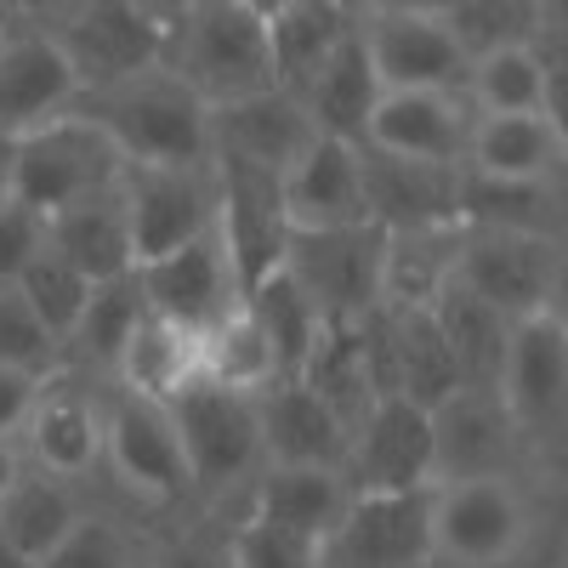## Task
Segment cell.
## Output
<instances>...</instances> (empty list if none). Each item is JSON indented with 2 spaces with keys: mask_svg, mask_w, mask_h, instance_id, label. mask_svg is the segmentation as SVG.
Wrapping results in <instances>:
<instances>
[{
  "mask_svg": "<svg viewBox=\"0 0 568 568\" xmlns=\"http://www.w3.org/2000/svg\"><path fill=\"white\" fill-rule=\"evenodd\" d=\"M74 109L114 136L125 165H205L211 160V103H200L165 63L136 69L114 85H91L80 91Z\"/></svg>",
  "mask_w": 568,
  "mask_h": 568,
  "instance_id": "1",
  "label": "cell"
},
{
  "mask_svg": "<svg viewBox=\"0 0 568 568\" xmlns=\"http://www.w3.org/2000/svg\"><path fill=\"white\" fill-rule=\"evenodd\" d=\"M160 63L200 103H233V98H251V91L273 85L267 23L245 12L240 0H194L165 34Z\"/></svg>",
  "mask_w": 568,
  "mask_h": 568,
  "instance_id": "2",
  "label": "cell"
},
{
  "mask_svg": "<svg viewBox=\"0 0 568 568\" xmlns=\"http://www.w3.org/2000/svg\"><path fill=\"white\" fill-rule=\"evenodd\" d=\"M120 176H125V154L114 149V136L69 109L63 120H52V125L29 131L23 142H12L7 200L45 222V216H58L63 205L114 187Z\"/></svg>",
  "mask_w": 568,
  "mask_h": 568,
  "instance_id": "3",
  "label": "cell"
},
{
  "mask_svg": "<svg viewBox=\"0 0 568 568\" xmlns=\"http://www.w3.org/2000/svg\"><path fill=\"white\" fill-rule=\"evenodd\" d=\"M284 273L302 284V296L318 307L324 324H353L369 307H382V273H387V233L375 222L353 227H291Z\"/></svg>",
  "mask_w": 568,
  "mask_h": 568,
  "instance_id": "4",
  "label": "cell"
},
{
  "mask_svg": "<svg viewBox=\"0 0 568 568\" xmlns=\"http://www.w3.org/2000/svg\"><path fill=\"white\" fill-rule=\"evenodd\" d=\"M165 409H171L176 444H182V460H187V478L194 484H227L256 466L262 426H256L251 393L222 387L211 375H194V382H182L165 398Z\"/></svg>",
  "mask_w": 568,
  "mask_h": 568,
  "instance_id": "5",
  "label": "cell"
},
{
  "mask_svg": "<svg viewBox=\"0 0 568 568\" xmlns=\"http://www.w3.org/2000/svg\"><path fill=\"white\" fill-rule=\"evenodd\" d=\"M120 194L136 267L216 227V176L205 165H125Z\"/></svg>",
  "mask_w": 568,
  "mask_h": 568,
  "instance_id": "6",
  "label": "cell"
},
{
  "mask_svg": "<svg viewBox=\"0 0 568 568\" xmlns=\"http://www.w3.org/2000/svg\"><path fill=\"white\" fill-rule=\"evenodd\" d=\"M478 302L506 313L511 324L551 307L557 291V240L540 233H500V227H466L455 240V273Z\"/></svg>",
  "mask_w": 568,
  "mask_h": 568,
  "instance_id": "7",
  "label": "cell"
},
{
  "mask_svg": "<svg viewBox=\"0 0 568 568\" xmlns=\"http://www.w3.org/2000/svg\"><path fill=\"white\" fill-rule=\"evenodd\" d=\"M216 240L227 251L240 302L267 273H278L284 245H291V216H284L273 171H256V165H240V160H216Z\"/></svg>",
  "mask_w": 568,
  "mask_h": 568,
  "instance_id": "8",
  "label": "cell"
},
{
  "mask_svg": "<svg viewBox=\"0 0 568 568\" xmlns=\"http://www.w3.org/2000/svg\"><path fill=\"white\" fill-rule=\"evenodd\" d=\"M131 273H136V291L149 302V313H160L165 324L187 329V336H211L240 307V284H233L216 227L200 233V240H187L182 251H165L154 262L131 267Z\"/></svg>",
  "mask_w": 568,
  "mask_h": 568,
  "instance_id": "9",
  "label": "cell"
},
{
  "mask_svg": "<svg viewBox=\"0 0 568 568\" xmlns=\"http://www.w3.org/2000/svg\"><path fill=\"white\" fill-rule=\"evenodd\" d=\"M347 466L358 478V495L433 489V415L398 393L375 398L347 438Z\"/></svg>",
  "mask_w": 568,
  "mask_h": 568,
  "instance_id": "10",
  "label": "cell"
},
{
  "mask_svg": "<svg viewBox=\"0 0 568 568\" xmlns=\"http://www.w3.org/2000/svg\"><path fill=\"white\" fill-rule=\"evenodd\" d=\"M313 142H318L313 114L284 85H267V91H251V98L211 109V154L216 160H240V165L284 176Z\"/></svg>",
  "mask_w": 568,
  "mask_h": 568,
  "instance_id": "11",
  "label": "cell"
},
{
  "mask_svg": "<svg viewBox=\"0 0 568 568\" xmlns=\"http://www.w3.org/2000/svg\"><path fill=\"white\" fill-rule=\"evenodd\" d=\"M495 393H500L511 426H529V433L557 426L562 398H568V329H562L557 307H540L511 324Z\"/></svg>",
  "mask_w": 568,
  "mask_h": 568,
  "instance_id": "12",
  "label": "cell"
},
{
  "mask_svg": "<svg viewBox=\"0 0 568 568\" xmlns=\"http://www.w3.org/2000/svg\"><path fill=\"white\" fill-rule=\"evenodd\" d=\"M524 540V500L506 478L433 484V551L455 562H506Z\"/></svg>",
  "mask_w": 568,
  "mask_h": 568,
  "instance_id": "13",
  "label": "cell"
},
{
  "mask_svg": "<svg viewBox=\"0 0 568 568\" xmlns=\"http://www.w3.org/2000/svg\"><path fill=\"white\" fill-rule=\"evenodd\" d=\"M80 103V74L52 34L0 40V142H23L29 131L63 120Z\"/></svg>",
  "mask_w": 568,
  "mask_h": 568,
  "instance_id": "14",
  "label": "cell"
},
{
  "mask_svg": "<svg viewBox=\"0 0 568 568\" xmlns=\"http://www.w3.org/2000/svg\"><path fill=\"white\" fill-rule=\"evenodd\" d=\"M358 182H364V216L382 233H415V227H455V194L460 165L438 160H398L358 142Z\"/></svg>",
  "mask_w": 568,
  "mask_h": 568,
  "instance_id": "15",
  "label": "cell"
},
{
  "mask_svg": "<svg viewBox=\"0 0 568 568\" xmlns=\"http://www.w3.org/2000/svg\"><path fill=\"white\" fill-rule=\"evenodd\" d=\"M58 45L80 74V91H91V85H114L136 69H154L165 58V29L149 23V12L136 0H80V12Z\"/></svg>",
  "mask_w": 568,
  "mask_h": 568,
  "instance_id": "16",
  "label": "cell"
},
{
  "mask_svg": "<svg viewBox=\"0 0 568 568\" xmlns=\"http://www.w3.org/2000/svg\"><path fill=\"white\" fill-rule=\"evenodd\" d=\"M364 52L382 91H449L466 74V45L438 18H409V12H375Z\"/></svg>",
  "mask_w": 568,
  "mask_h": 568,
  "instance_id": "17",
  "label": "cell"
},
{
  "mask_svg": "<svg viewBox=\"0 0 568 568\" xmlns=\"http://www.w3.org/2000/svg\"><path fill=\"white\" fill-rule=\"evenodd\" d=\"M433 415V478H506L511 455V415L500 393L484 387H455L444 404L426 409Z\"/></svg>",
  "mask_w": 568,
  "mask_h": 568,
  "instance_id": "18",
  "label": "cell"
},
{
  "mask_svg": "<svg viewBox=\"0 0 568 568\" xmlns=\"http://www.w3.org/2000/svg\"><path fill=\"white\" fill-rule=\"evenodd\" d=\"M329 540L358 568H415L433 551V489L353 495Z\"/></svg>",
  "mask_w": 568,
  "mask_h": 568,
  "instance_id": "19",
  "label": "cell"
},
{
  "mask_svg": "<svg viewBox=\"0 0 568 568\" xmlns=\"http://www.w3.org/2000/svg\"><path fill=\"white\" fill-rule=\"evenodd\" d=\"M466 114L449 91H382L364 120V149H382L398 160H438L460 165L466 154Z\"/></svg>",
  "mask_w": 568,
  "mask_h": 568,
  "instance_id": "20",
  "label": "cell"
},
{
  "mask_svg": "<svg viewBox=\"0 0 568 568\" xmlns=\"http://www.w3.org/2000/svg\"><path fill=\"white\" fill-rule=\"evenodd\" d=\"M278 200L291 227H353L364 216V182H358V142L318 136L313 149L278 176Z\"/></svg>",
  "mask_w": 568,
  "mask_h": 568,
  "instance_id": "21",
  "label": "cell"
},
{
  "mask_svg": "<svg viewBox=\"0 0 568 568\" xmlns=\"http://www.w3.org/2000/svg\"><path fill=\"white\" fill-rule=\"evenodd\" d=\"M109 455L114 466L125 471V484L149 489L160 500L182 495L187 484V460H182V444H176V426H171V409L149 393H125L109 415Z\"/></svg>",
  "mask_w": 568,
  "mask_h": 568,
  "instance_id": "22",
  "label": "cell"
},
{
  "mask_svg": "<svg viewBox=\"0 0 568 568\" xmlns=\"http://www.w3.org/2000/svg\"><path fill=\"white\" fill-rule=\"evenodd\" d=\"M262 449L278 466H347V426L307 382H273L267 398L256 404Z\"/></svg>",
  "mask_w": 568,
  "mask_h": 568,
  "instance_id": "23",
  "label": "cell"
},
{
  "mask_svg": "<svg viewBox=\"0 0 568 568\" xmlns=\"http://www.w3.org/2000/svg\"><path fill=\"white\" fill-rule=\"evenodd\" d=\"M45 251H58L69 267H80L91 284L131 273V222H125V194L120 182L103 187L91 200L63 205L58 216H45Z\"/></svg>",
  "mask_w": 568,
  "mask_h": 568,
  "instance_id": "24",
  "label": "cell"
},
{
  "mask_svg": "<svg viewBox=\"0 0 568 568\" xmlns=\"http://www.w3.org/2000/svg\"><path fill=\"white\" fill-rule=\"evenodd\" d=\"M426 313H433L438 336H444V347H449V358H455L460 387L495 393L500 358H506V336H511V318L495 313L489 302H478L460 278H444L438 291H433V302H426Z\"/></svg>",
  "mask_w": 568,
  "mask_h": 568,
  "instance_id": "25",
  "label": "cell"
},
{
  "mask_svg": "<svg viewBox=\"0 0 568 568\" xmlns=\"http://www.w3.org/2000/svg\"><path fill=\"white\" fill-rule=\"evenodd\" d=\"M562 160L557 114H484L466 131L460 171L478 176H511V182H546Z\"/></svg>",
  "mask_w": 568,
  "mask_h": 568,
  "instance_id": "26",
  "label": "cell"
},
{
  "mask_svg": "<svg viewBox=\"0 0 568 568\" xmlns=\"http://www.w3.org/2000/svg\"><path fill=\"white\" fill-rule=\"evenodd\" d=\"M347 484L336 466H273L256 489V517L278 529H296L307 540H329L347 511Z\"/></svg>",
  "mask_w": 568,
  "mask_h": 568,
  "instance_id": "27",
  "label": "cell"
},
{
  "mask_svg": "<svg viewBox=\"0 0 568 568\" xmlns=\"http://www.w3.org/2000/svg\"><path fill=\"white\" fill-rule=\"evenodd\" d=\"M296 98L313 114L318 136H342V142L364 136V120H369L375 98H382V80H375V69H369V52H364L358 29L336 45V58H329Z\"/></svg>",
  "mask_w": 568,
  "mask_h": 568,
  "instance_id": "28",
  "label": "cell"
},
{
  "mask_svg": "<svg viewBox=\"0 0 568 568\" xmlns=\"http://www.w3.org/2000/svg\"><path fill=\"white\" fill-rule=\"evenodd\" d=\"M353 34V18L336 0H291L284 12L267 18V52H273V85L302 91L329 58L336 45Z\"/></svg>",
  "mask_w": 568,
  "mask_h": 568,
  "instance_id": "29",
  "label": "cell"
},
{
  "mask_svg": "<svg viewBox=\"0 0 568 568\" xmlns=\"http://www.w3.org/2000/svg\"><path fill=\"white\" fill-rule=\"evenodd\" d=\"M245 313L256 318L262 329V342H267V358H273V382H302V369H307V353L313 342L324 336V318L318 307L302 296V284L291 273H267L256 291L245 296Z\"/></svg>",
  "mask_w": 568,
  "mask_h": 568,
  "instance_id": "30",
  "label": "cell"
},
{
  "mask_svg": "<svg viewBox=\"0 0 568 568\" xmlns=\"http://www.w3.org/2000/svg\"><path fill=\"white\" fill-rule=\"evenodd\" d=\"M455 222L466 227H500V233H540L551 240V187L546 182H511V176H478L460 171Z\"/></svg>",
  "mask_w": 568,
  "mask_h": 568,
  "instance_id": "31",
  "label": "cell"
},
{
  "mask_svg": "<svg viewBox=\"0 0 568 568\" xmlns=\"http://www.w3.org/2000/svg\"><path fill=\"white\" fill-rule=\"evenodd\" d=\"M74 524H80V506H74L69 489L52 484V478H18L7 495H0V535L12 540V551H18L29 568L52 551Z\"/></svg>",
  "mask_w": 568,
  "mask_h": 568,
  "instance_id": "32",
  "label": "cell"
},
{
  "mask_svg": "<svg viewBox=\"0 0 568 568\" xmlns=\"http://www.w3.org/2000/svg\"><path fill=\"white\" fill-rule=\"evenodd\" d=\"M120 369H125L131 393H149V398L165 404L182 382H194V375H200V336L165 324L160 313H142L136 336L120 353Z\"/></svg>",
  "mask_w": 568,
  "mask_h": 568,
  "instance_id": "33",
  "label": "cell"
},
{
  "mask_svg": "<svg viewBox=\"0 0 568 568\" xmlns=\"http://www.w3.org/2000/svg\"><path fill=\"white\" fill-rule=\"evenodd\" d=\"M471 91H478L484 114H551V80L546 63L529 45H489L471 63Z\"/></svg>",
  "mask_w": 568,
  "mask_h": 568,
  "instance_id": "34",
  "label": "cell"
},
{
  "mask_svg": "<svg viewBox=\"0 0 568 568\" xmlns=\"http://www.w3.org/2000/svg\"><path fill=\"white\" fill-rule=\"evenodd\" d=\"M142 313H149V302H142V291H136V273L103 278V284H91V296H85V307H80L74 342H80L91 358L120 364V353H125V342L136 336Z\"/></svg>",
  "mask_w": 568,
  "mask_h": 568,
  "instance_id": "35",
  "label": "cell"
},
{
  "mask_svg": "<svg viewBox=\"0 0 568 568\" xmlns=\"http://www.w3.org/2000/svg\"><path fill=\"white\" fill-rule=\"evenodd\" d=\"M12 291L34 307V318L52 329L58 342H69L74 336V324H80V307H85V296H91V278L80 273V267H69L58 251H34V262L23 267V278L12 284Z\"/></svg>",
  "mask_w": 568,
  "mask_h": 568,
  "instance_id": "36",
  "label": "cell"
},
{
  "mask_svg": "<svg viewBox=\"0 0 568 568\" xmlns=\"http://www.w3.org/2000/svg\"><path fill=\"white\" fill-rule=\"evenodd\" d=\"M29 420H34V455L52 471H85L103 449V426L80 398H52Z\"/></svg>",
  "mask_w": 568,
  "mask_h": 568,
  "instance_id": "37",
  "label": "cell"
},
{
  "mask_svg": "<svg viewBox=\"0 0 568 568\" xmlns=\"http://www.w3.org/2000/svg\"><path fill=\"white\" fill-rule=\"evenodd\" d=\"M52 358H58V336L34 318V307L18 291H0V364L40 375Z\"/></svg>",
  "mask_w": 568,
  "mask_h": 568,
  "instance_id": "38",
  "label": "cell"
},
{
  "mask_svg": "<svg viewBox=\"0 0 568 568\" xmlns=\"http://www.w3.org/2000/svg\"><path fill=\"white\" fill-rule=\"evenodd\" d=\"M318 557H324L318 540L262 524V517H251L240 529V540H233V568H318Z\"/></svg>",
  "mask_w": 568,
  "mask_h": 568,
  "instance_id": "39",
  "label": "cell"
},
{
  "mask_svg": "<svg viewBox=\"0 0 568 568\" xmlns=\"http://www.w3.org/2000/svg\"><path fill=\"white\" fill-rule=\"evenodd\" d=\"M34 568H131V557H125V540L109 529V524H98V517H80V524L45 551Z\"/></svg>",
  "mask_w": 568,
  "mask_h": 568,
  "instance_id": "40",
  "label": "cell"
},
{
  "mask_svg": "<svg viewBox=\"0 0 568 568\" xmlns=\"http://www.w3.org/2000/svg\"><path fill=\"white\" fill-rule=\"evenodd\" d=\"M40 245H45V222L12 200H0V291H12L23 278V267L34 262Z\"/></svg>",
  "mask_w": 568,
  "mask_h": 568,
  "instance_id": "41",
  "label": "cell"
},
{
  "mask_svg": "<svg viewBox=\"0 0 568 568\" xmlns=\"http://www.w3.org/2000/svg\"><path fill=\"white\" fill-rule=\"evenodd\" d=\"M34 398H40V375H29V369H12V364H0V438H12L18 426H29V415H34Z\"/></svg>",
  "mask_w": 568,
  "mask_h": 568,
  "instance_id": "42",
  "label": "cell"
},
{
  "mask_svg": "<svg viewBox=\"0 0 568 568\" xmlns=\"http://www.w3.org/2000/svg\"><path fill=\"white\" fill-rule=\"evenodd\" d=\"M466 7L471 0H375V12H409V18H438V23L460 18Z\"/></svg>",
  "mask_w": 568,
  "mask_h": 568,
  "instance_id": "43",
  "label": "cell"
},
{
  "mask_svg": "<svg viewBox=\"0 0 568 568\" xmlns=\"http://www.w3.org/2000/svg\"><path fill=\"white\" fill-rule=\"evenodd\" d=\"M136 7L149 12V23H160V29L171 34V29H176V18H182L187 7H194V0H136Z\"/></svg>",
  "mask_w": 568,
  "mask_h": 568,
  "instance_id": "44",
  "label": "cell"
},
{
  "mask_svg": "<svg viewBox=\"0 0 568 568\" xmlns=\"http://www.w3.org/2000/svg\"><path fill=\"white\" fill-rule=\"evenodd\" d=\"M165 568H222V557H211L205 546H176L165 557Z\"/></svg>",
  "mask_w": 568,
  "mask_h": 568,
  "instance_id": "45",
  "label": "cell"
},
{
  "mask_svg": "<svg viewBox=\"0 0 568 568\" xmlns=\"http://www.w3.org/2000/svg\"><path fill=\"white\" fill-rule=\"evenodd\" d=\"M18 478H23V471H18V455H12V444H7V438H0V495H7Z\"/></svg>",
  "mask_w": 568,
  "mask_h": 568,
  "instance_id": "46",
  "label": "cell"
},
{
  "mask_svg": "<svg viewBox=\"0 0 568 568\" xmlns=\"http://www.w3.org/2000/svg\"><path fill=\"white\" fill-rule=\"evenodd\" d=\"M240 7H245V12H256V18L267 23L273 12H284V7H291V0H240Z\"/></svg>",
  "mask_w": 568,
  "mask_h": 568,
  "instance_id": "47",
  "label": "cell"
},
{
  "mask_svg": "<svg viewBox=\"0 0 568 568\" xmlns=\"http://www.w3.org/2000/svg\"><path fill=\"white\" fill-rule=\"evenodd\" d=\"M7 182H12V142H0V200H7Z\"/></svg>",
  "mask_w": 568,
  "mask_h": 568,
  "instance_id": "48",
  "label": "cell"
},
{
  "mask_svg": "<svg viewBox=\"0 0 568 568\" xmlns=\"http://www.w3.org/2000/svg\"><path fill=\"white\" fill-rule=\"evenodd\" d=\"M0 568H29V562L12 551V540H7V535H0Z\"/></svg>",
  "mask_w": 568,
  "mask_h": 568,
  "instance_id": "49",
  "label": "cell"
},
{
  "mask_svg": "<svg viewBox=\"0 0 568 568\" xmlns=\"http://www.w3.org/2000/svg\"><path fill=\"white\" fill-rule=\"evenodd\" d=\"M336 7H342V12H347V18H353V12H358V7H375V0H336Z\"/></svg>",
  "mask_w": 568,
  "mask_h": 568,
  "instance_id": "50",
  "label": "cell"
},
{
  "mask_svg": "<svg viewBox=\"0 0 568 568\" xmlns=\"http://www.w3.org/2000/svg\"><path fill=\"white\" fill-rule=\"evenodd\" d=\"M0 40H7V12H0Z\"/></svg>",
  "mask_w": 568,
  "mask_h": 568,
  "instance_id": "51",
  "label": "cell"
}]
</instances>
